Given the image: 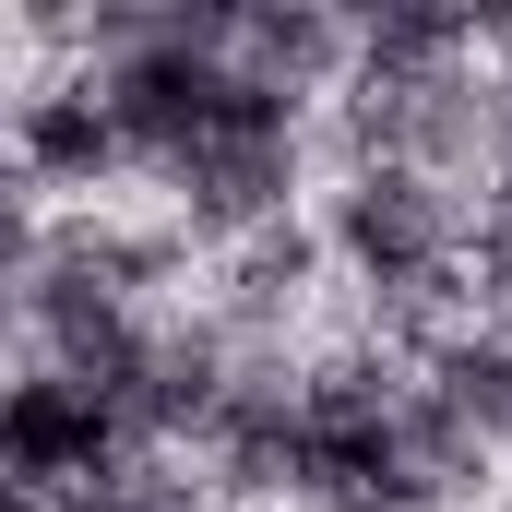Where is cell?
<instances>
[{"label": "cell", "instance_id": "1", "mask_svg": "<svg viewBox=\"0 0 512 512\" xmlns=\"http://www.w3.org/2000/svg\"><path fill=\"white\" fill-rule=\"evenodd\" d=\"M155 441L131 429L108 393H84L72 370H0V489L36 501H72V489H120Z\"/></svg>", "mask_w": 512, "mask_h": 512}, {"label": "cell", "instance_id": "2", "mask_svg": "<svg viewBox=\"0 0 512 512\" xmlns=\"http://www.w3.org/2000/svg\"><path fill=\"white\" fill-rule=\"evenodd\" d=\"M0 155H12V179L36 191V203H108L131 179L120 155V120H108V96H96V72H36L12 108H0Z\"/></svg>", "mask_w": 512, "mask_h": 512}, {"label": "cell", "instance_id": "3", "mask_svg": "<svg viewBox=\"0 0 512 512\" xmlns=\"http://www.w3.org/2000/svg\"><path fill=\"white\" fill-rule=\"evenodd\" d=\"M0 512H24V501H12V489H0Z\"/></svg>", "mask_w": 512, "mask_h": 512}]
</instances>
